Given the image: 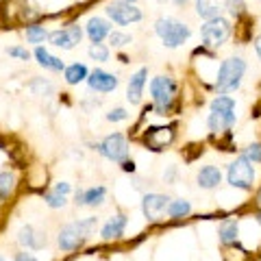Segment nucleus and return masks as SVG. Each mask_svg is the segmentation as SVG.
I'll list each match as a JSON object with an SVG mask.
<instances>
[{
	"instance_id": "41",
	"label": "nucleus",
	"mask_w": 261,
	"mask_h": 261,
	"mask_svg": "<svg viewBox=\"0 0 261 261\" xmlns=\"http://www.w3.org/2000/svg\"><path fill=\"white\" fill-rule=\"evenodd\" d=\"M257 222L261 224V211H259V214H257Z\"/></svg>"
},
{
	"instance_id": "15",
	"label": "nucleus",
	"mask_w": 261,
	"mask_h": 261,
	"mask_svg": "<svg viewBox=\"0 0 261 261\" xmlns=\"http://www.w3.org/2000/svg\"><path fill=\"white\" fill-rule=\"evenodd\" d=\"M146 76H148V70H146V68H140L133 76H130V81H128V89H126L128 102L137 105V102L142 100V92H144V85H146Z\"/></svg>"
},
{
	"instance_id": "28",
	"label": "nucleus",
	"mask_w": 261,
	"mask_h": 261,
	"mask_svg": "<svg viewBox=\"0 0 261 261\" xmlns=\"http://www.w3.org/2000/svg\"><path fill=\"white\" fill-rule=\"evenodd\" d=\"M87 53L94 61H107L109 59V50H107V46H102V44H92Z\"/></svg>"
},
{
	"instance_id": "8",
	"label": "nucleus",
	"mask_w": 261,
	"mask_h": 261,
	"mask_svg": "<svg viewBox=\"0 0 261 261\" xmlns=\"http://www.w3.org/2000/svg\"><path fill=\"white\" fill-rule=\"evenodd\" d=\"M200 37L209 48H218L231 37V24H228V20H224V18L207 20L205 27L200 29Z\"/></svg>"
},
{
	"instance_id": "43",
	"label": "nucleus",
	"mask_w": 261,
	"mask_h": 261,
	"mask_svg": "<svg viewBox=\"0 0 261 261\" xmlns=\"http://www.w3.org/2000/svg\"><path fill=\"white\" fill-rule=\"evenodd\" d=\"M126 3H130V5H133V3H135V0H126Z\"/></svg>"
},
{
	"instance_id": "22",
	"label": "nucleus",
	"mask_w": 261,
	"mask_h": 261,
	"mask_svg": "<svg viewBox=\"0 0 261 261\" xmlns=\"http://www.w3.org/2000/svg\"><path fill=\"white\" fill-rule=\"evenodd\" d=\"M35 59L39 61V65H44V68H48V70H55V72L63 70L65 72L63 61L57 59V57H53V55H48V50H46V48H42V46L35 48Z\"/></svg>"
},
{
	"instance_id": "12",
	"label": "nucleus",
	"mask_w": 261,
	"mask_h": 261,
	"mask_svg": "<svg viewBox=\"0 0 261 261\" xmlns=\"http://www.w3.org/2000/svg\"><path fill=\"white\" fill-rule=\"evenodd\" d=\"M81 37H83V31H81L76 24H72V27L63 29V31H53L50 33L53 46L63 48V50H70V48H74L81 42Z\"/></svg>"
},
{
	"instance_id": "26",
	"label": "nucleus",
	"mask_w": 261,
	"mask_h": 261,
	"mask_svg": "<svg viewBox=\"0 0 261 261\" xmlns=\"http://www.w3.org/2000/svg\"><path fill=\"white\" fill-rule=\"evenodd\" d=\"M46 37H50V33H48L44 27H37V24H33V27L27 29V39L31 44H39V42H44Z\"/></svg>"
},
{
	"instance_id": "31",
	"label": "nucleus",
	"mask_w": 261,
	"mask_h": 261,
	"mask_svg": "<svg viewBox=\"0 0 261 261\" xmlns=\"http://www.w3.org/2000/svg\"><path fill=\"white\" fill-rule=\"evenodd\" d=\"M109 42L113 44V46H126V44H130V35H126V33H118V31H113L111 35H109Z\"/></svg>"
},
{
	"instance_id": "45",
	"label": "nucleus",
	"mask_w": 261,
	"mask_h": 261,
	"mask_svg": "<svg viewBox=\"0 0 261 261\" xmlns=\"http://www.w3.org/2000/svg\"><path fill=\"white\" fill-rule=\"evenodd\" d=\"M159 3H163V0H159Z\"/></svg>"
},
{
	"instance_id": "1",
	"label": "nucleus",
	"mask_w": 261,
	"mask_h": 261,
	"mask_svg": "<svg viewBox=\"0 0 261 261\" xmlns=\"http://www.w3.org/2000/svg\"><path fill=\"white\" fill-rule=\"evenodd\" d=\"M96 224H98V218H87V220H79V222L65 224L59 231V238H57L59 248L61 250H76L79 246H83V242L92 235Z\"/></svg>"
},
{
	"instance_id": "2",
	"label": "nucleus",
	"mask_w": 261,
	"mask_h": 261,
	"mask_svg": "<svg viewBox=\"0 0 261 261\" xmlns=\"http://www.w3.org/2000/svg\"><path fill=\"white\" fill-rule=\"evenodd\" d=\"M244 72H246V61L242 57H228L222 61L218 70V79H216V89L220 94H228L235 92L242 85Z\"/></svg>"
},
{
	"instance_id": "16",
	"label": "nucleus",
	"mask_w": 261,
	"mask_h": 261,
	"mask_svg": "<svg viewBox=\"0 0 261 261\" xmlns=\"http://www.w3.org/2000/svg\"><path fill=\"white\" fill-rule=\"evenodd\" d=\"M105 196H107V190L100 187H89L85 192H76V205L81 207H98L105 202Z\"/></svg>"
},
{
	"instance_id": "39",
	"label": "nucleus",
	"mask_w": 261,
	"mask_h": 261,
	"mask_svg": "<svg viewBox=\"0 0 261 261\" xmlns=\"http://www.w3.org/2000/svg\"><path fill=\"white\" fill-rule=\"evenodd\" d=\"M255 50H257V55H259V59H261V35L257 37V42H255Z\"/></svg>"
},
{
	"instance_id": "42",
	"label": "nucleus",
	"mask_w": 261,
	"mask_h": 261,
	"mask_svg": "<svg viewBox=\"0 0 261 261\" xmlns=\"http://www.w3.org/2000/svg\"><path fill=\"white\" fill-rule=\"evenodd\" d=\"M0 207H3V196H0Z\"/></svg>"
},
{
	"instance_id": "21",
	"label": "nucleus",
	"mask_w": 261,
	"mask_h": 261,
	"mask_svg": "<svg viewBox=\"0 0 261 261\" xmlns=\"http://www.w3.org/2000/svg\"><path fill=\"white\" fill-rule=\"evenodd\" d=\"M218 235H220V242L224 246H231V244L238 242V235H240V226H238V220H224L218 228Z\"/></svg>"
},
{
	"instance_id": "40",
	"label": "nucleus",
	"mask_w": 261,
	"mask_h": 261,
	"mask_svg": "<svg viewBox=\"0 0 261 261\" xmlns=\"http://www.w3.org/2000/svg\"><path fill=\"white\" fill-rule=\"evenodd\" d=\"M174 3H176V5H185V0H174Z\"/></svg>"
},
{
	"instance_id": "10",
	"label": "nucleus",
	"mask_w": 261,
	"mask_h": 261,
	"mask_svg": "<svg viewBox=\"0 0 261 261\" xmlns=\"http://www.w3.org/2000/svg\"><path fill=\"white\" fill-rule=\"evenodd\" d=\"M170 200L172 198H168V196H163V194H146L142 198L144 216L148 218L150 222H159V220H163V214H166Z\"/></svg>"
},
{
	"instance_id": "38",
	"label": "nucleus",
	"mask_w": 261,
	"mask_h": 261,
	"mask_svg": "<svg viewBox=\"0 0 261 261\" xmlns=\"http://www.w3.org/2000/svg\"><path fill=\"white\" fill-rule=\"evenodd\" d=\"M255 205H257V209L261 211V187H259V192H257V196H255Z\"/></svg>"
},
{
	"instance_id": "17",
	"label": "nucleus",
	"mask_w": 261,
	"mask_h": 261,
	"mask_svg": "<svg viewBox=\"0 0 261 261\" xmlns=\"http://www.w3.org/2000/svg\"><path fill=\"white\" fill-rule=\"evenodd\" d=\"M196 181H198V187H202V190H216L220 181H222V172L216 166H205V168H200Z\"/></svg>"
},
{
	"instance_id": "36",
	"label": "nucleus",
	"mask_w": 261,
	"mask_h": 261,
	"mask_svg": "<svg viewBox=\"0 0 261 261\" xmlns=\"http://www.w3.org/2000/svg\"><path fill=\"white\" fill-rule=\"evenodd\" d=\"M174 176H176V168H174V166L170 168L166 174H163V178H166V183H174Z\"/></svg>"
},
{
	"instance_id": "44",
	"label": "nucleus",
	"mask_w": 261,
	"mask_h": 261,
	"mask_svg": "<svg viewBox=\"0 0 261 261\" xmlns=\"http://www.w3.org/2000/svg\"><path fill=\"white\" fill-rule=\"evenodd\" d=\"M0 261H5V257H0Z\"/></svg>"
},
{
	"instance_id": "23",
	"label": "nucleus",
	"mask_w": 261,
	"mask_h": 261,
	"mask_svg": "<svg viewBox=\"0 0 261 261\" xmlns=\"http://www.w3.org/2000/svg\"><path fill=\"white\" fill-rule=\"evenodd\" d=\"M166 214H168L170 218H174V220L185 218V216H190V214H192V205H190L187 200H183V198L170 200V205H168V209H166Z\"/></svg>"
},
{
	"instance_id": "29",
	"label": "nucleus",
	"mask_w": 261,
	"mask_h": 261,
	"mask_svg": "<svg viewBox=\"0 0 261 261\" xmlns=\"http://www.w3.org/2000/svg\"><path fill=\"white\" fill-rule=\"evenodd\" d=\"M224 7L228 9V13L235 15V18H240V15H244V9H246L244 0H224Z\"/></svg>"
},
{
	"instance_id": "35",
	"label": "nucleus",
	"mask_w": 261,
	"mask_h": 261,
	"mask_svg": "<svg viewBox=\"0 0 261 261\" xmlns=\"http://www.w3.org/2000/svg\"><path fill=\"white\" fill-rule=\"evenodd\" d=\"M53 190H57V192H61V194H65L68 196V192H70V183H65V181H61V183H57Z\"/></svg>"
},
{
	"instance_id": "32",
	"label": "nucleus",
	"mask_w": 261,
	"mask_h": 261,
	"mask_svg": "<svg viewBox=\"0 0 261 261\" xmlns=\"http://www.w3.org/2000/svg\"><path fill=\"white\" fill-rule=\"evenodd\" d=\"M126 116H128V113L122 109V107H118V109H111L107 113V120L109 122H122V120H126Z\"/></svg>"
},
{
	"instance_id": "34",
	"label": "nucleus",
	"mask_w": 261,
	"mask_h": 261,
	"mask_svg": "<svg viewBox=\"0 0 261 261\" xmlns=\"http://www.w3.org/2000/svg\"><path fill=\"white\" fill-rule=\"evenodd\" d=\"M13 261H37V257L24 250V252H18V255H15V259H13Z\"/></svg>"
},
{
	"instance_id": "9",
	"label": "nucleus",
	"mask_w": 261,
	"mask_h": 261,
	"mask_svg": "<svg viewBox=\"0 0 261 261\" xmlns=\"http://www.w3.org/2000/svg\"><path fill=\"white\" fill-rule=\"evenodd\" d=\"M107 15L116 24H122V27H126V24H130V22H140L142 20V11L137 9L135 5L126 3V0H113V3L107 7Z\"/></svg>"
},
{
	"instance_id": "37",
	"label": "nucleus",
	"mask_w": 261,
	"mask_h": 261,
	"mask_svg": "<svg viewBox=\"0 0 261 261\" xmlns=\"http://www.w3.org/2000/svg\"><path fill=\"white\" fill-rule=\"evenodd\" d=\"M122 168H124V170H126V172H133V170H135V163H133V161H128V159H126L124 163H122Z\"/></svg>"
},
{
	"instance_id": "25",
	"label": "nucleus",
	"mask_w": 261,
	"mask_h": 261,
	"mask_svg": "<svg viewBox=\"0 0 261 261\" xmlns=\"http://www.w3.org/2000/svg\"><path fill=\"white\" fill-rule=\"evenodd\" d=\"M15 190V176L11 172H0V196L7 198Z\"/></svg>"
},
{
	"instance_id": "13",
	"label": "nucleus",
	"mask_w": 261,
	"mask_h": 261,
	"mask_svg": "<svg viewBox=\"0 0 261 261\" xmlns=\"http://www.w3.org/2000/svg\"><path fill=\"white\" fill-rule=\"evenodd\" d=\"M18 244L29 250H39L46 246V235L42 231H37L35 226L31 224H24L20 231H18Z\"/></svg>"
},
{
	"instance_id": "7",
	"label": "nucleus",
	"mask_w": 261,
	"mask_h": 261,
	"mask_svg": "<svg viewBox=\"0 0 261 261\" xmlns=\"http://www.w3.org/2000/svg\"><path fill=\"white\" fill-rule=\"evenodd\" d=\"M96 150L107 157L109 161H116V163H124L128 157V144H126V137L122 133H111L107 135L100 144H96Z\"/></svg>"
},
{
	"instance_id": "33",
	"label": "nucleus",
	"mask_w": 261,
	"mask_h": 261,
	"mask_svg": "<svg viewBox=\"0 0 261 261\" xmlns=\"http://www.w3.org/2000/svg\"><path fill=\"white\" fill-rule=\"evenodd\" d=\"M7 53H9L11 57H20V59H24V61H27L29 57H31L27 48H20V46H13V48H9V50H7Z\"/></svg>"
},
{
	"instance_id": "27",
	"label": "nucleus",
	"mask_w": 261,
	"mask_h": 261,
	"mask_svg": "<svg viewBox=\"0 0 261 261\" xmlns=\"http://www.w3.org/2000/svg\"><path fill=\"white\" fill-rule=\"evenodd\" d=\"M44 200H46V205H48V207H53V209H61V207H65V202H68V200H65V194L57 192V190L46 192Z\"/></svg>"
},
{
	"instance_id": "3",
	"label": "nucleus",
	"mask_w": 261,
	"mask_h": 261,
	"mask_svg": "<svg viewBox=\"0 0 261 261\" xmlns=\"http://www.w3.org/2000/svg\"><path fill=\"white\" fill-rule=\"evenodd\" d=\"M209 128L214 133H224L235 124V100L231 96H218L209 109Z\"/></svg>"
},
{
	"instance_id": "24",
	"label": "nucleus",
	"mask_w": 261,
	"mask_h": 261,
	"mask_svg": "<svg viewBox=\"0 0 261 261\" xmlns=\"http://www.w3.org/2000/svg\"><path fill=\"white\" fill-rule=\"evenodd\" d=\"M87 79V68L83 63H72L65 68V81H68L70 85H79L81 81Z\"/></svg>"
},
{
	"instance_id": "30",
	"label": "nucleus",
	"mask_w": 261,
	"mask_h": 261,
	"mask_svg": "<svg viewBox=\"0 0 261 261\" xmlns=\"http://www.w3.org/2000/svg\"><path fill=\"white\" fill-rule=\"evenodd\" d=\"M248 161L252 163H261V142H255V144H250L248 148H246V154H244Z\"/></svg>"
},
{
	"instance_id": "5",
	"label": "nucleus",
	"mask_w": 261,
	"mask_h": 261,
	"mask_svg": "<svg viewBox=\"0 0 261 261\" xmlns=\"http://www.w3.org/2000/svg\"><path fill=\"white\" fill-rule=\"evenodd\" d=\"M174 92H176V85L170 76H154L150 81V94H152V100H154V107H157L159 116H166V111L172 107Z\"/></svg>"
},
{
	"instance_id": "4",
	"label": "nucleus",
	"mask_w": 261,
	"mask_h": 261,
	"mask_svg": "<svg viewBox=\"0 0 261 261\" xmlns=\"http://www.w3.org/2000/svg\"><path fill=\"white\" fill-rule=\"evenodd\" d=\"M154 31H157V35L161 37V42L166 44L168 48H176L185 44L187 39H190L192 31L187 24L178 22L174 18H159L157 22H154Z\"/></svg>"
},
{
	"instance_id": "18",
	"label": "nucleus",
	"mask_w": 261,
	"mask_h": 261,
	"mask_svg": "<svg viewBox=\"0 0 261 261\" xmlns=\"http://www.w3.org/2000/svg\"><path fill=\"white\" fill-rule=\"evenodd\" d=\"M124 228H126V216H122V214H118V216H113V218H109V222L102 226V231H100V235H102V240H118V238H122L124 235Z\"/></svg>"
},
{
	"instance_id": "20",
	"label": "nucleus",
	"mask_w": 261,
	"mask_h": 261,
	"mask_svg": "<svg viewBox=\"0 0 261 261\" xmlns=\"http://www.w3.org/2000/svg\"><path fill=\"white\" fill-rule=\"evenodd\" d=\"M107 35H111V29L102 18H92L87 22V37L92 39L94 44H100Z\"/></svg>"
},
{
	"instance_id": "11",
	"label": "nucleus",
	"mask_w": 261,
	"mask_h": 261,
	"mask_svg": "<svg viewBox=\"0 0 261 261\" xmlns=\"http://www.w3.org/2000/svg\"><path fill=\"white\" fill-rule=\"evenodd\" d=\"M174 140V126H154L146 133L144 142L152 150H163L166 146H170Z\"/></svg>"
},
{
	"instance_id": "14",
	"label": "nucleus",
	"mask_w": 261,
	"mask_h": 261,
	"mask_svg": "<svg viewBox=\"0 0 261 261\" xmlns=\"http://www.w3.org/2000/svg\"><path fill=\"white\" fill-rule=\"evenodd\" d=\"M87 83L94 92L107 94V92H113V89L118 87V79L113 74H109V72H105V70H94L92 74L87 76Z\"/></svg>"
},
{
	"instance_id": "19",
	"label": "nucleus",
	"mask_w": 261,
	"mask_h": 261,
	"mask_svg": "<svg viewBox=\"0 0 261 261\" xmlns=\"http://www.w3.org/2000/svg\"><path fill=\"white\" fill-rule=\"evenodd\" d=\"M224 7V0H196V13L205 20H214V18H220Z\"/></svg>"
},
{
	"instance_id": "6",
	"label": "nucleus",
	"mask_w": 261,
	"mask_h": 261,
	"mask_svg": "<svg viewBox=\"0 0 261 261\" xmlns=\"http://www.w3.org/2000/svg\"><path fill=\"white\" fill-rule=\"evenodd\" d=\"M226 181L228 185L238 187V190H250L252 181H255V168H252V161H248L246 157H238L226 170Z\"/></svg>"
}]
</instances>
